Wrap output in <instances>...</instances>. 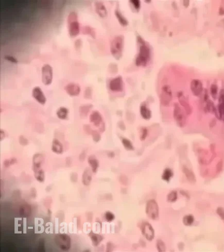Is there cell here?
Segmentation results:
<instances>
[{
    "mask_svg": "<svg viewBox=\"0 0 224 252\" xmlns=\"http://www.w3.org/2000/svg\"><path fill=\"white\" fill-rule=\"evenodd\" d=\"M138 39L139 42L141 43L138 56L136 59V64L137 66H145L147 65L150 56V47L146 45L142 39Z\"/></svg>",
    "mask_w": 224,
    "mask_h": 252,
    "instance_id": "cell-1",
    "label": "cell"
},
{
    "mask_svg": "<svg viewBox=\"0 0 224 252\" xmlns=\"http://www.w3.org/2000/svg\"><path fill=\"white\" fill-rule=\"evenodd\" d=\"M124 38L123 35L115 36L110 44V52L115 58L119 60L122 56Z\"/></svg>",
    "mask_w": 224,
    "mask_h": 252,
    "instance_id": "cell-2",
    "label": "cell"
},
{
    "mask_svg": "<svg viewBox=\"0 0 224 252\" xmlns=\"http://www.w3.org/2000/svg\"><path fill=\"white\" fill-rule=\"evenodd\" d=\"M77 18V15L75 12H71L68 17L69 33L72 37L78 35L80 31V23Z\"/></svg>",
    "mask_w": 224,
    "mask_h": 252,
    "instance_id": "cell-3",
    "label": "cell"
},
{
    "mask_svg": "<svg viewBox=\"0 0 224 252\" xmlns=\"http://www.w3.org/2000/svg\"><path fill=\"white\" fill-rule=\"evenodd\" d=\"M186 113L184 110H182L178 104L176 103L174 106L173 115L174 119L178 126L183 127L185 126L187 122Z\"/></svg>",
    "mask_w": 224,
    "mask_h": 252,
    "instance_id": "cell-4",
    "label": "cell"
},
{
    "mask_svg": "<svg viewBox=\"0 0 224 252\" xmlns=\"http://www.w3.org/2000/svg\"><path fill=\"white\" fill-rule=\"evenodd\" d=\"M55 243L61 250L66 251L70 250L71 246V239L69 235L58 234L55 236Z\"/></svg>",
    "mask_w": 224,
    "mask_h": 252,
    "instance_id": "cell-5",
    "label": "cell"
},
{
    "mask_svg": "<svg viewBox=\"0 0 224 252\" xmlns=\"http://www.w3.org/2000/svg\"><path fill=\"white\" fill-rule=\"evenodd\" d=\"M173 100V93L171 87L169 85L162 87L160 92V101L162 105L168 106Z\"/></svg>",
    "mask_w": 224,
    "mask_h": 252,
    "instance_id": "cell-6",
    "label": "cell"
},
{
    "mask_svg": "<svg viewBox=\"0 0 224 252\" xmlns=\"http://www.w3.org/2000/svg\"><path fill=\"white\" fill-rule=\"evenodd\" d=\"M146 213L149 218L156 220L159 218V207L155 200H150L146 204Z\"/></svg>",
    "mask_w": 224,
    "mask_h": 252,
    "instance_id": "cell-7",
    "label": "cell"
},
{
    "mask_svg": "<svg viewBox=\"0 0 224 252\" xmlns=\"http://www.w3.org/2000/svg\"><path fill=\"white\" fill-rule=\"evenodd\" d=\"M42 82L45 85H50L53 80V69L49 64H45L41 69Z\"/></svg>",
    "mask_w": 224,
    "mask_h": 252,
    "instance_id": "cell-8",
    "label": "cell"
},
{
    "mask_svg": "<svg viewBox=\"0 0 224 252\" xmlns=\"http://www.w3.org/2000/svg\"><path fill=\"white\" fill-rule=\"evenodd\" d=\"M177 98L180 105L183 108L185 113L188 115H190L192 112V108L189 103V101L185 94L182 91L177 93Z\"/></svg>",
    "mask_w": 224,
    "mask_h": 252,
    "instance_id": "cell-9",
    "label": "cell"
},
{
    "mask_svg": "<svg viewBox=\"0 0 224 252\" xmlns=\"http://www.w3.org/2000/svg\"><path fill=\"white\" fill-rule=\"evenodd\" d=\"M123 78L119 76L112 79L109 84V89L113 92H121L123 90Z\"/></svg>",
    "mask_w": 224,
    "mask_h": 252,
    "instance_id": "cell-10",
    "label": "cell"
},
{
    "mask_svg": "<svg viewBox=\"0 0 224 252\" xmlns=\"http://www.w3.org/2000/svg\"><path fill=\"white\" fill-rule=\"evenodd\" d=\"M141 231L146 239L152 241L155 237V232L152 225L148 222H143L141 225Z\"/></svg>",
    "mask_w": 224,
    "mask_h": 252,
    "instance_id": "cell-11",
    "label": "cell"
},
{
    "mask_svg": "<svg viewBox=\"0 0 224 252\" xmlns=\"http://www.w3.org/2000/svg\"><path fill=\"white\" fill-rule=\"evenodd\" d=\"M190 89L193 95L198 96L203 92V86L201 80L198 79H194L191 81Z\"/></svg>",
    "mask_w": 224,
    "mask_h": 252,
    "instance_id": "cell-12",
    "label": "cell"
},
{
    "mask_svg": "<svg viewBox=\"0 0 224 252\" xmlns=\"http://www.w3.org/2000/svg\"><path fill=\"white\" fill-rule=\"evenodd\" d=\"M64 90L71 96H76L80 93V87L78 84L71 83L65 86Z\"/></svg>",
    "mask_w": 224,
    "mask_h": 252,
    "instance_id": "cell-13",
    "label": "cell"
},
{
    "mask_svg": "<svg viewBox=\"0 0 224 252\" xmlns=\"http://www.w3.org/2000/svg\"><path fill=\"white\" fill-rule=\"evenodd\" d=\"M32 96L37 102L41 105H44L46 103L47 99L43 91L39 87H35L34 88L32 91Z\"/></svg>",
    "mask_w": 224,
    "mask_h": 252,
    "instance_id": "cell-14",
    "label": "cell"
},
{
    "mask_svg": "<svg viewBox=\"0 0 224 252\" xmlns=\"http://www.w3.org/2000/svg\"><path fill=\"white\" fill-rule=\"evenodd\" d=\"M90 121L93 125L97 127L101 126V124H103V118L101 114L98 111H93L90 115Z\"/></svg>",
    "mask_w": 224,
    "mask_h": 252,
    "instance_id": "cell-15",
    "label": "cell"
},
{
    "mask_svg": "<svg viewBox=\"0 0 224 252\" xmlns=\"http://www.w3.org/2000/svg\"><path fill=\"white\" fill-rule=\"evenodd\" d=\"M43 155L40 153H36L34 155L33 157V171L36 170L41 169V166L43 164Z\"/></svg>",
    "mask_w": 224,
    "mask_h": 252,
    "instance_id": "cell-16",
    "label": "cell"
},
{
    "mask_svg": "<svg viewBox=\"0 0 224 252\" xmlns=\"http://www.w3.org/2000/svg\"><path fill=\"white\" fill-rule=\"evenodd\" d=\"M96 12L101 18H105L107 15V10L105 6L101 2L97 1L95 3Z\"/></svg>",
    "mask_w": 224,
    "mask_h": 252,
    "instance_id": "cell-17",
    "label": "cell"
},
{
    "mask_svg": "<svg viewBox=\"0 0 224 252\" xmlns=\"http://www.w3.org/2000/svg\"><path fill=\"white\" fill-rule=\"evenodd\" d=\"M91 169L87 168L84 170L82 175V183L85 186H89L92 180Z\"/></svg>",
    "mask_w": 224,
    "mask_h": 252,
    "instance_id": "cell-18",
    "label": "cell"
},
{
    "mask_svg": "<svg viewBox=\"0 0 224 252\" xmlns=\"http://www.w3.org/2000/svg\"><path fill=\"white\" fill-rule=\"evenodd\" d=\"M52 150L57 154H61L63 152V147L62 143L57 139H53L52 145Z\"/></svg>",
    "mask_w": 224,
    "mask_h": 252,
    "instance_id": "cell-19",
    "label": "cell"
},
{
    "mask_svg": "<svg viewBox=\"0 0 224 252\" xmlns=\"http://www.w3.org/2000/svg\"><path fill=\"white\" fill-rule=\"evenodd\" d=\"M182 171L188 181L191 183L194 184L196 180L194 173L186 166H183L182 167Z\"/></svg>",
    "mask_w": 224,
    "mask_h": 252,
    "instance_id": "cell-20",
    "label": "cell"
},
{
    "mask_svg": "<svg viewBox=\"0 0 224 252\" xmlns=\"http://www.w3.org/2000/svg\"><path fill=\"white\" fill-rule=\"evenodd\" d=\"M140 112L141 115L144 119H150L152 117V112L145 104H142L141 105Z\"/></svg>",
    "mask_w": 224,
    "mask_h": 252,
    "instance_id": "cell-21",
    "label": "cell"
},
{
    "mask_svg": "<svg viewBox=\"0 0 224 252\" xmlns=\"http://www.w3.org/2000/svg\"><path fill=\"white\" fill-rule=\"evenodd\" d=\"M88 161L91 168L92 172L93 173L97 172L99 167V162L96 157L94 155H90L88 158Z\"/></svg>",
    "mask_w": 224,
    "mask_h": 252,
    "instance_id": "cell-22",
    "label": "cell"
},
{
    "mask_svg": "<svg viewBox=\"0 0 224 252\" xmlns=\"http://www.w3.org/2000/svg\"><path fill=\"white\" fill-rule=\"evenodd\" d=\"M19 213L21 217L27 218L29 217L31 213V206L25 204L20 207Z\"/></svg>",
    "mask_w": 224,
    "mask_h": 252,
    "instance_id": "cell-23",
    "label": "cell"
},
{
    "mask_svg": "<svg viewBox=\"0 0 224 252\" xmlns=\"http://www.w3.org/2000/svg\"><path fill=\"white\" fill-rule=\"evenodd\" d=\"M92 108L91 104H86L84 105L80 106V115L82 119H84L87 117L88 113H89L90 110Z\"/></svg>",
    "mask_w": 224,
    "mask_h": 252,
    "instance_id": "cell-24",
    "label": "cell"
},
{
    "mask_svg": "<svg viewBox=\"0 0 224 252\" xmlns=\"http://www.w3.org/2000/svg\"><path fill=\"white\" fill-rule=\"evenodd\" d=\"M56 115L59 119L66 120L68 118L69 110L64 107H61L57 111Z\"/></svg>",
    "mask_w": 224,
    "mask_h": 252,
    "instance_id": "cell-25",
    "label": "cell"
},
{
    "mask_svg": "<svg viewBox=\"0 0 224 252\" xmlns=\"http://www.w3.org/2000/svg\"><path fill=\"white\" fill-rule=\"evenodd\" d=\"M89 236L91 240L92 244L95 246H98V245H99V243H101V241L103 239V237L100 234H96L93 232L90 233Z\"/></svg>",
    "mask_w": 224,
    "mask_h": 252,
    "instance_id": "cell-26",
    "label": "cell"
},
{
    "mask_svg": "<svg viewBox=\"0 0 224 252\" xmlns=\"http://www.w3.org/2000/svg\"><path fill=\"white\" fill-rule=\"evenodd\" d=\"M115 17H117L118 21H119V23H120L121 25L123 26H126L128 25V22L127 20L123 16V15L122 14V13L118 9L115 10Z\"/></svg>",
    "mask_w": 224,
    "mask_h": 252,
    "instance_id": "cell-27",
    "label": "cell"
},
{
    "mask_svg": "<svg viewBox=\"0 0 224 252\" xmlns=\"http://www.w3.org/2000/svg\"><path fill=\"white\" fill-rule=\"evenodd\" d=\"M34 173L35 178L38 182L40 183L44 182L45 180V174L42 168L34 171Z\"/></svg>",
    "mask_w": 224,
    "mask_h": 252,
    "instance_id": "cell-28",
    "label": "cell"
},
{
    "mask_svg": "<svg viewBox=\"0 0 224 252\" xmlns=\"http://www.w3.org/2000/svg\"><path fill=\"white\" fill-rule=\"evenodd\" d=\"M173 176V173L170 169L166 168L163 171L162 175V179L166 182H169Z\"/></svg>",
    "mask_w": 224,
    "mask_h": 252,
    "instance_id": "cell-29",
    "label": "cell"
},
{
    "mask_svg": "<svg viewBox=\"0 0 224 252\" xmlns=\"http://www.w3.org/2000/svg\"><path fill=\"white\" fill-rule=\"evenodd\" d=\"M206 103V104L205 106V110L211 113H213L216 112V109L215 104L211 100H208Z\"/></svg>",
    "mask_w": 224,
    "mask_h": 252,
    "instance_id": "cell-30",
    "label": "cell"
},
{
    "mask_svg": "<svg viewBox=\"0 0 224 252\" xmlns=\"http://www.w3.org/2000/svg\"><path fill=\"white\" fill-rule=\"evenodd\" d=\"M82 33L85 35H90L94 38L96 37V32L93 28L89 26H86L84 27L82 29Z\"/></svg>",
    "mask_w": 224,
    "mask_h": 252,
    "instance_id": "cell-31",
    "label": "cell"
},
{
    "mask_svg": "<svg viewBox=\"0 0 224 252\" xmlns=\"http://www.w3.org/2000/svg\"><path fill=\"white\" fill-rule=\"evenodd\" d=\"M194 221V218L192 215H189L183 217V223L185 226H190Z\"/></svg>",
    "mask_w": 224,
    "mask_h": 252,
    "instance_id": "cell-32",
    "label": "cell"
},
{
    "mask_svg": "<svg viewBox=\"0 0 224 252\" xmlns=\"http://www.w3.org/2000/svg\"><path fill=\"white\" fill-rule=\"evenodd\" d=\"M122 142L123 146L127 150H131L134 149L132 143L131 141L129 140L128 139H126V138H122Z\"/></svg>",
    "mask_w": 224,
    "mask_h": 252,
    "instance_id": "cell-33",
    "label": "cell"
},
{
    "mask_svg": "<svg viewBox=\"0 0 224 252\" xmlns=\"http://www.w3.org/2000/svg\"><path fill=\"white\" fill-rule=\"evenodd\" d=\"M17 162V160L16 158L15 157H12L10 159H6L4 160L3 162V166L5 168H9V167L11 166L12 165L16 164Z\"/></svg>",
    "mask_w": 224,
    "mask_h": 252,
    "instance_id": "cell-34",
    "label": "cell"
},
{
    "mask_svg": "<svg viewBox=\"0 0 224 252\" xmlns=\"http://www.w3.org/2000/svg\"><path fill=\"white\" fill-rule=\"evenodd\" d=\"M218 88L215 84H212L210 87V92L211 96L214 99H216L218 93Z\"/></svg>",
    "mask_w": 224,
    "mask_h": 252,
    "instance_id": "cell-35",
    "label": "cell"
},
{
    "mask_svg": "<svg viewBox=\"0 0 224 252\" xmlns=\"http://www.w3.org/2000/svg\"><path fill=\"white\" fill-rule=\"evenodd\" d=\"M157 248L159 252H163L166 251V245L163 243V241L160 239L157 240Z\"/></svg>",
    "mask_w": 224,
    "mask_h": 252,
    "instance_id": "cell-36",
    "label": "cell"
},
{
    "mask_svg": "<svg viewBox=\"0 0 224 252\" xmlns=\"http://www.w3.org/2000/svg\"><path fill=\"white\" fill-rule=\"evenodd\" d=\"M177 199V193L176 191H173L168 194V201L170 202H174Z\"/></svg>",
    "mask_w": 224,
    "mask_h": 252,
    "instance_id": "cell-37",
    "label": "cell"
},
{
    "mask_svg": "<svg viewBox=\"0 0 224 252\" xmlns=\"http://www.w3.org/2000/svg\"><path fill=\"white\" fill-rule=\"evenodd\" d=\"M92 137L93 138L94 141L95 142H99L101 139V136L99 134V132L96 130H93L92 131L91 133Z\"/></svg>",
    "mask_w": 224,
    "mask_h": 252,
    "instance_id": "cell-38",
    "label": "cell"
},
{
    "mask_svg": "<svg viewBox=\"0 0 224 252\" xmlns=\"http://www.w3.org/2000/svg\"><path fill=\"white\" fill-rule=\"evenodd\" d=\"M92 96V88L90 87H87L84 92V97L86 99H91Z\"/></svg>",
    "mask_w": 224,
    "mask_h": 252,
    "instance_id": "cell-39",
    "label": "cell"
},
{
    "mask_svg": "<svg viewBox=\"0 0 224 252\" xmlns=\"http://www.w3.org/2000/svg\"><path fill=\"white\" fill-rule=\"evenodd\" d=\"M18 140H19L20 145H21L22 146H24V147L26 146L28 144V140L23 135L20 136Z\"/></svg>",
    "mask_w": 224,
    "mask_h": 252,
    "instance_id": "cell-40",
    "label": "cell"
},
{
    "mask_svg": "<svg viewBox=\"0 0 224 252\" xmlns=\"http://www.w3.org/2000/svg\"><path fill=\"white\" fill-rule=\"evenodd\" d=\"M105 218L106 221L107 222H111L115 219V216L114 214L111 212L107 211L105 213Z\"/></svg>",
    "mask_w": 224,
    "mask_h": 252,
    "instance_id": "cell-41",
    "label": "cell"
},
{
    "mask_svg": "<svg viewBox=\"0 0 224 252\" xmlns=\"http://www.w3.org/2000/svg\"><path fill=\"white\" fill-rule=\"evenodd\" d=\"M130 2L135 9L138 10V11L140 9L141 6L140 1H139V0H132V1H130Z\"/></svg>",
    "mask_w": 224,
    "mask_h": 252,
    "instance_id": "cell-42",
    "label": "cell"
},
{
    "mask_svg": "<svg viewBox=\"0 0 224 252\" xmlns=\"http://www.w3.org/2000/svg\"><path fill=\"white\" fill-rule=\"evenodd\" d=\"M148 134V131L145 127H143L141 131L140 139L141 140H144L146 138Z\"/></svg>",
    "mask_w": 224,
    "mask_h": 252,
    "instance_id": "cell-43",
    "label": "cell"
},
{
    "mask_svg": "<svg viewBox=\"0 0 224 252\" xmlns=\"http://www.w3.org/2000/svg\"><path fill=\"white\" fill-rule=\"evenodd\" d=\"M4 59L8 61L12 62V63H14V64H17L18 63L17 59L16 58H15L14 57L12 56L6 55V56H5V57H4Z\"/></svg>",
    "mask_w": 224,
    "mask_h": 252,
    "instance_id": "cell-44",
    "label": "cell"
},
{
    "mask_svg": "<svg viewBox=\"0 0 224 252\" xmlns=\"http://www.w3.org/2000/svg\"><path fill=\"white\" fill-rule=\"evenodd\" d=\"M71 181L72 183H76L78 180V174L76 172H72L70 175Z\"/></svg>",
    "mask_w": 224,
    "mask_h": 252,
    "instance_id": "cell-45",
    "label": "cell"
},
{
    "mask_svg": "<svg viewBox=\"0 0 224 252\" xmlns=\"http://www.w3.org/2000/svg\"><path fill=\"white\" fill-rule=\"evenodd\" d=\"M217 213L220 217V218L224 221V209L222 207H218L216 210Z\"/></svg>",
    "mask_w": 224,
    "mask_h": 252,
    "instance_id": "cell-46",
    "label": "cell"
},
{
    "mask_svg": "<svg viewBox=\"0 0 224 252\" xmlns=\"http://www.w3.org/2000/svg\"><path fill=\"white\" fill-rule=\"evenodd\" d=\"M83 129H84V131H85V133H87V134H89V135L91 134L92 131L93 130L91 129V128L89 125H88V124L84 125Z\"/></svg>",
    "mask_w": 224,
    "mask_h": 252,
    "instance_id": "cell-47",
    "label": "cell"
},
{
    "mask_svg": "<svg viewBox=\"0 0 224 252\" xmlns=\"http://www.w3.org/2000/svg\"><path fill=\"white\" fill-rule=\"evenodd\" d=\"M113 245L112 243H108L107 244V248H106V251L107 252H112L113 251Z\"/></svg>",
    "mask_w": 224,
    "mask_h": 252,
    "instance_id": "cell-48",
    "label": "cell"
},
{
    "mask_svg": "<svg viewBox=\"0 0 224 252\" xmlns=\"http://www.w3.org/2000/svg\"><path fill=\"white\" fill-rule=\"evenodd\" d=\"M219 13L220 15H224V1H223L222 3H221L220 8H219Z\"/></svg>",
    "mask_w": 224,
    "mask_h": 252,
    "instance_id": "cell-49",
    "label": "cell"
},
{
    "mask_svg": "<svg viewBox=\"0 0 224 252\" xmlns=\"http://www.w3.org/2000/svg\"><path fill=\"white\" fill-rule=\"evenodd\" d=\"M81 45H82V41L80 40V39H77L75 42V49H80V47H81Z\"/></svg>",
    "mask_w": 224,
    "mask_h": 252,
    "instance_id": "cell-50",
    "label": "cell"
},
{
    "mask_svg": "<svg viewBox=\"0 0 224 252\" xmlns=\"http://www.w3.org/2000/svg\"><path fill=\"white\" fill-rule=\"evenodd\" d=\"M86 152L85 150H83L81 154L80 155V160L81 161H83L85 160V159L86 158Z\"/></svg>",
    "mask_w": 224,
    "mask_h": 252,
    "instance_id": "cell-51",
    "label": "cell"
},
{
    "mask_svg": "<svg viewBox=\"0 0 224 252\" xmlns=\"http://www.w3.org/2000/svg\"><path fill=\"white\" fill-rule=\"evenodd\" d=\"M6 132L3 129H1L0 131V139L1 141L3 140L6 137Z\"/></svg>",
    "mask_w": 224,
    "mask_h": 252,
    "instance_id": "cell-52",
    "label": "cell"
},
{
    "mask_svg": "<svg viewBox=\"0 0 224 252\" xmlns=\"http://www.w3.org/2000/svg\"><path fill=\"white\" fill-rule=\"evenodd\" d=\"M108 156L109 157H110V158H113L115 156V153H114L112 152H109L108 154Z\"/></svg>",
    "mask_w": 224,
    "mask_h": 252,
    "instance_id": "cell-53",
    "label": "cell"
},
{
    "mask_svg": "<svg viewBox=\"0 0 224 252\" xmlns=\"http://www.w3.org/2000/svg\"><path fill=\"white\" fill-rule=\"evenodd\" d=\"M183 5L184 6H185V4H187V7L188 6H189V1H183Z\"/></svg>",
    "mask_w": 224,
    "mask_h": 252,
    "instance_id": "cell-54",
    "label": "cell"
}]
</instances>
